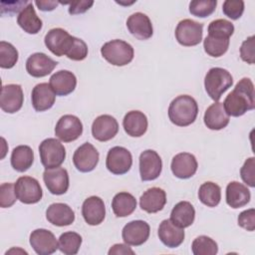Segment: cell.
<instances>
[{
  "instance_id": "obj_1",
  "label": "cell",
  "mask_w": 255,
  "mask_h": 255,
  "mask_svg": "<svg viewBox=\"0 0 255 255\" xmlns=\"http://www.w3.org/2000/svg\"><path fill=\"white\" fill-rule=\"evenodd\" d=\"M226 114L230 117H241L255 108L254 85L249 78L241 79L227 95L223 103Z\"/></svg>"
},
{
  "instance_id": "obj_2",
  "label": "cell",
  "mask_w": 255,
  "mask_h": 255,
  "mask_svg": "<svg viewBox=\"0 0 255 255\" xmlns=\"http://www.w3.org/2000/svg\"><path fill=\"white\" fill-rule=\"evenodd\" d=\"M198 115L196 101L188 95H180L173 99L168 107V118L177 127H187L194 123Z\"/></svg>"
},
{
  "instance_id": "obj_3",
  "label": "cell",
  "mask_w": 255,
  "mask_h": 255,
  "mask_svg": "<svg viewBox=\"0 0 255 255\" xmlns=\"http://www.w3.org/2000/svg\"><path fill=\"white\" fill-rule=\"evenodd\" d=\"M101 54L110 64L122 67L132 61L134 51L132 46L128 42L116 39L105 43L101 48Z\"/></svg>"
},
{
  "instance_id": "obj_4",
  "label": "cell",
  "mask_w": 255,
  "mask_h": 255,
  "mask_svg": "<svg viewBox=\"0 0 255 255\" xmlns=\"http://www.w3.org/2000/svg\"><path fill=\"white\" fill-rule=\"evenodd\" d=\"M233 84L231 74L219 67L209 69L204 78V87L207 95L214 101L218 102L224 92H226Z\"/></svg>"
},
{
  "instance_id": "obj_5",
  "label": "cell",
  "mask_w": 255,
  "mask_h": 255,
  "mask_svg": "<svg viewBox=\"0 0 255 255\" xmlns=\"http://www.w3.org/2000/svg\"><path fill=\"white\" fill-rule=\"evenodd\" d=\"M39 154L43 166L48 168L59 167L66 158V149L61 141L54 137L44 139L39 145Z\"/></svg>"
},
{
  "instance_id": "obj_6",
  "label": "cell",
  "mask_w": 255,
  "mask_h": 255,
  "mask_svg": "<svg viewBox=\"0 0 255 255\" xmlns=\"http://www.w3.org/2000/svg\"><path fill=\"white\" fill-rule=\"evenodd\" d=\"M176 41L184 47L198 45L202 41L203 24L191 19L181 20L175 28Z\"/></svg>"
},
{
  "instance_id": "obj_7",
  "label": "cell",
  "mask_w": 255,
  "mask_h": 255,
  "mask_svg": "<svg viewBox=\"0 0 255 255\" xmlns=\"http://www.w3.org/2000/svg\"><path fill=\"white\" fill-rule=\"evenodd\" d=\"M18 200L25 204H34L42 199L43 191L39 181L31 176H21L15 182Z\"/></svg>"
},
{
  "instance_id": "obj_8",
  "label": "cell",
  "mask_w": 255,
  "mask_h": 255,
  "mask_svg": "<svg viewBox=\"0 0 255 255\" xmlns=\"http://www.w3.org/2000/svg\"><path fill=\"white\" fill-rule=\"evenodd\" d=\"M75 37L62 28L51 29L45 36L46 47L56 56H67L71 50Z\"/></svg>"
},
{
  "instance_id": "obj_9",
  "label": "cell",
  "mask_w": 255,
  "mask_h": 255,
  "mask_svg": "<svg viewBox=\"0 0 255 255\" xmlns=\"http://www.w3.org/2000/svg\"><path fill=\"white\" fill-rule=\"evenodd\" d=\"M131 164V153L126 147L114 146L108 151L106 166L110 172L117 175L125 174L130 169Z\"/></svg>"
},
{
  "instance_id": "obj_10",
  "label": "cell",
  "mask_w": 255,
  "mask_h": 255,
  "mask_svg": "<svg viewBox=\"0 0 255 255\" xmlns=\"http://www.w3.org/2000/svg\"><path fill=\"white\" fill-rule=\"evenodd\" d=\"M83 133V124L80 119L73 115L61 117L55 127V135L64 142L78 139Z\"/></svg>"
},
{
  "instance_id": "obj_11",
  "label": "cell",
  "mask_w": 255,
  "mask_h": 255,
  "mask_svg": "<svg viewBox=\"0 0 255 255\" xmlns=\"http://www.w3.org/2000/svg\"><path fill=\"white\" fill-rule=\"evenodd\" d=\"M162 169V161L159 154L152 149H146L139 155V174L142 181L156 179Z\"/></svg>"
},
{
  "instance_id": "obj_12",
  "label": "cell",
  "mask_w": 255,
  "mask_h": 255,
  "mask_svg": "<svg viewBox=\"0 0 255 255\" xmlns=\"http://www.w3.org/2000/svg\"><path fill=\"white\" fill-rule=\"evenodd\" d=\"M100 154L97 148L90 142L80 145L74 152L73 163L81 172H90L94 170L99 162Z\"/></svg>"
},
{
  "instance_id": "obj_13",
  "label": "cell",
  "mask_w": 255,
  "mask_h": 255,
  "mask_svg": "<svg viewBox=\"0 0 255 255\" xmlns=\"http://www.w3.org/2000/svg\"><path fill=\"white\" fill-rule=\"evenodd\" d=\"M30 245L39 255H51L59 249L55 235L44 228L35 229L30 234Z\"/></svg>"
},
{
  "instance_id": "obj_14",
  "label": "cell",
  "mask_w": 255,
  "mask_h": 255,
  "mask_svg": "<svg viewBox=\"0 0 255 255\" xmlns=\"http://www.w3.org/2000/svg\"><path fill=\"white\" fill-rule=\"evenodd\" d=\"M150 227L143 220H133L126 224L122 231V237L126 244L130 246L142 245L149 237Z\"/></svg>"
},
{
  "instance_id": "obj_15",
  "label": "cell",
  "mask_w": 255,
  "mask_h": 255,
  "mask_svg": "<svg viewBox=\"0 0 255 255\" xmlns=\"http://www.w3.org/2000/svg\"><path fill=\"white\" fill-rule=\"evenodd\" d=\"M24 95L20 85L9 84L4 85L1 90L0 107L3 112L8 114H14L23 106Z\"/></svg>"
},
{
  "instance_id": "obj_16",
  "label": "cell",
  "mask_w": 255,
  "mask_h": 255,
  "mask_svg": "<svg viewBox=\"0 0 255 255\" xmlns=\"http://www.w3.org/2000/svg\"><path fill=\"white\" fill-rule=\"evenodd\" d=\"M43 179L48 190L55 195H61L67 192L69 188V174L64 167H55L45 169Z\"/></svg>"
},
{
  "instance_id": "obj_17",
  "label": "cell",
  "mask_w": 255,
  "mask_h": 255,
  "mask_svg": "<svg viewBox=\"0 0 255 255\" xmlns=\"http://www.w3.org/2000/svg\"><path fill=\"white\" fill-rule=\"evenodd\" d=\"M58 62L44 53H34L26 61V71L34 78H43L53 72Z\"/></svg>"
},
{
  "instance_id": "obj_18",
  "label": "cell",
  "mask_w": 255,
  "mask_h": 255,
  "mask_svg": "<svg viewBox=\"0 0 255 255\" xmlns=\"http://www.w3.org/2000/svg\"><path fill=\"white\" fill-rule=\"evenodd\" d=\"M119 124L110 115H102L96 118L92 125V134L99 141H108L117 135Z\"/></svg>"
},
{
  "instance_id": "obj_19",
  "label": "cell",
  "mask_w": 255,
  "mask_h": 255,
  "mask_svg": "<svg viewBox=\"0 0 255 255\" xmlns=\"http://www.w3.org/2000/svg\"><path fill=\"white\" fill-rule=\"evenodd\" d=\"M198 163L195 156L189 152H180L171 160V171L174 176L180 179H187L193 176L197 170Z\"/></svg>"
},
{
  "instance_id": "obj_20",
  "label": "cell",
  "mask_w": 255,
  "mask_h": 255,
  "mask_svg": "<svg viewBox=\"0 0 255 255\" xmlns=\"http://www.w3.org/2000/svg\"><path fill=\"white\" fill-rule=\"evenodd\" d=\"M82 215L89 225L96 226L101 224L106 216L104 200L99 196H90L83 202Z\"/></svg>"
},
{
  "instance_id": "obj_21",
  "label": "cell",
  "mask_w": 255,
  "mask_h": 255,
  "mask_svg": "<svg viewBox=\"0 0 255 255\" xmlns=\"http://www.w3.org/2000/svg\"><path fill=\"white\" fill-rule=\"evenodd\" d=\"M127 27L129 33L138 40H147L153 33L150 19L141 12L131 14L127 20Z\"/></svg>"
},
{
  "instance_id": "obj_22",
  "label": "cell",
  "mask_w": 255,
  "mask_h": 255,
  "mask_svg": "<svg viewBox=\"0 0 255 255\" xmlns=\"http://www.w3.org/2000/svg\"><path fill=\"white\" fill-rule=\"evenodd\" d=\"M55 100L56 94L48 83H40L32 90L31 101L36 112H44L51 109L55 104Z\"/></svg>"
},
{
  "instance_id": "obj_23",
  "label": "cell",
  "mask_w": 255,
  "mask_h": 255,
  "mask_svg": "<svg viewBox=\"0 0 255 255\" xmlns=\"http://www.w3.org/2000/svg\"><path fill=\"white\" fill-rule=\"evenodd\" d=\"M46 218L55 226H68L74 222L75 212L66 203H52L46 210Z\"/></svg>"
},
{
  "instance_id": "obj_24",
  "label": "cell",
  "mask_w": 255,
  "mask_h": 255,
  "mask_svg": "<svg viewBox=\"0 0 255 255\" xmlns=\"http://www.w3.org/2000/svg\"><path fill=\"white\" fill-rule=\"evenodd\" d=\"M159 240L169 248L178 247L184 240V230L173 224L170 219L161 221L157 231Z\"/></svg>"
},
{
  "instance_id": "obj_25",
  "label": "cell",
  "mask_w": 255,
  "mask_h": 255,
  "mask_svg": "<svg viewBox=\"0 0 255 255\" xmlns=\"http://www.w3.org/2000/svg\"><path fill=\"white\" fill-rule=\"evenodd\" d=\"M49 84L57 96H68L76 89L77 78L72 72L61 70L51 76Z\"/></svg>"
},
{
  "instance_id": "obj_26",
  "label": "cell",
  "mask_w": 255,
  "mask_h": 255,
  "mask_svg": "<svg viewBox=\"0 0 255 255\" xmlns=\"http://www.w3.org/2000/svg\"><path fill=\"white\" fill-rule=\"evenodd\" d=\"M166 194L162 188L151 187L142 193L139 198L140 208L147 213H156L164 207Z\"/></svg>"
},
{
  "instance_id": "obj_27",
  "label": "cell",
  "mask_w": 255,
  "mask_h": 255,
  "mask_svg": "<svg viewBox=\"0 0 255 255\" xmlns=\"http://www.w3.org/2000/svg\"><path fill=\"white\" fill-rule=\"evenodd\" d=\"M204 125L212 130H219L227 127L229 124L230 118L226 114L223 103L220 102H215L211 106H209L203 117Z\"/></svg>"
},
{
  "instance_id": "obj_28",
  "label": "cell",
  "mask_w": 255,
  "mask_h": 255,
  "mask_svg": "<svg viewBox=\"0 0 255 255\" xmlns=\"http://www.w3.org/2000/svg\"><path fill=\"white\" fill-rule=\"evenodd\" d=\"M148 122L146 116L140 111L128 112L123 120L125 131L133 137L143 135L147 129Z\"/></svg>"
},
{
  "instance_id": "obj_29",
  "label": "cell",
  "mask_w": 255,
  "mask_h": 255,
  "mask_svg": "<svg viewBox=\"0 0 255 255\" xmlns=\"http://www.w3.org/2000/svg\"><path fill=\"white\" fill-rule=\"evenodd\" d=\"M251 198L250 190L238 181H231L226 186V203L231 208L245 206Z\"/></svg>"
},
{
  "instance_id": "obj_30",
  "label": "cell",
  "mask_w": 255,
  "mask_h": 255,
  "mask_svg": "<svg viewBox=\"0 0 255 255\" xmlns=\"http://www.w3.org/2000/svg\"><path fill=\"white\" fill-rule=\"evenodd\" d=\"M194 218L195 209L188 201H180L176 203L170 212L171 222L183 229L189 227L193 223Z\"/></svg>"
},
{
  "instance_id": "obj_31",
  "label": "cell",
  "mask_w": 255,
  "mask_h": 255,
  "mask_svg": "<svg viewBox=\"0 0 255 255\" xmlns=\"http://www.w3.org/2000/svg\"><path fill=\"white\" fill-rule=\"evenodd\" d=\"M17 23L28 34H37L42 29V20L37 16L36 11L30 2L18 15Z\"/></svg>"
},
{
  "instance_id": "obj_32",
  "label": "cell",
  "mask_w": 255,
  "mask_h": 255,
  "mask_svg": "<svg viewBox=\"0 0 255 255\" xmlns=\"http://www.w3.org/2000/svg\"><path fill=\"white\" fill-rule=\"evenodd\" d=\"M136 208L135 197L128 192H119L112 200V209L117 217H127Z\"/></svg>"
},
{
  "instance_id": "obj_33",
  "label": "cell",
  "mask_w": 255,
  "mask_h": 255,
  "mask_svg": "<svg viewBox=\"0 0 255 255\" xmlns=\"http://www.w3.org/2000/svg\"><path fill=\"white\" fill-rule=\"evenodd\" d=\"M34 161V152L29 145H18L11 153V165L18 172L28 170Z\"/></svg>"
},
{
  "instance_id": "obj_34",
  "label": "cell",
  "mask_w": 255,
  "mask_h": 255,
  "mask_svg": "<svg viewBox=\"0 0 255 255\" xmlns=\"http://www.w3.org/2000/svg\"><path fill=\"white\" fill-rule=\"evenodd\" d=\"M198 198L204 205L215 207L219 204L221 199V188L212 181H206L199 187Z\"/></svg>"
},
{
  "instance_id": "obj_35",
  "label": "cell",
  "mask_w": 255,
  "mask_h": 255,
  "mask_svg": "<svg viewBox=\"0 0 255 255\" xmlns=\"http://www.w3.org/2000/svg\"><path fill=\"white\" fill-rule=\"evenodd\" d=\"M59 250L66 255H75L78 253L81 244L82 236L74 231L64 232L59 237Z\"/></svg>"
},
{
  "instance_id": "obj_36",
  "label": "cell",
  "mask_w": 255,
  "mask_h": 255,
  "mask_svg": "<svg viewBox=\"0 0 255 255\" xmlns=\"http://www.w3.org/2000/svg\"><path fill=\"white\" fill-rule=\"evenodd\" d=\"M229 39L218 38L207 35L203 41V48L207 55L210 57L218 58L223 56L229 48Z\"/></svg>"
},
{
  "instance_id": "obj_37",
  "label": "cell",
  "mask_w": 255,
  "mask_h": 255,
  "mask_svg": "<svg viewBox=\"0 0 255 255\" xmlns=\"http://www.w3.org/2000/svg\"><path fill=\"white\" fill-rule=\"evenodd\" d=\"M191 250L194 255H215L218 252V245L212 238L201 235L193 240Z\"/></svg>"
},
{
  "instance_id": "obj_38",
  "label": "cell",
  "mask_w": 255,
  "mask_h": 255,
  "mask_svg": "<svg viewBox=\"0 0 255 255\" xmlns=\"http://www.w3.org/2000/svg\"><path fill=\"white\" fill-rule=\"evenodd\" d=\"M208 35L218 38L229 39L234 33L233 24L225 19H217L208 25Z\"/></svg>"
},
{
  "instance_id": "obj_39",
  "label": "cell",
  "mask_w": 255,
  "mask_h": 255,
  "mask_svg": "<svg viewBox=\"0 0 255 255\" xmlns=\"http://www.w3.org/2000/svg\"><path fill=\"white\" fill-rule=\"evenodd\" d=\"M18 61V51L8 42H0V67L2 69L13 68Z\"/></svg>"
},
{
  "instance_id": "obj_40",
  "label": "cell",
  "mask_w": 255,
  "mask_h": 255,
  "mask_svg": "<svg viewBox=\"0 0 255 255\" xmlns=\"http://www.w3.org/2000/svg\"><path fill=\"white\" fill-rule=\"evenodd\" d=\"M217 1L215 0H195L189 3V12L196 17L205 18L210 16L216 9Z\"/></svg>"
},
{
  "instance_id": "obj_41",
  "label": "cell",
  "mask_w": 255,
  "mask_h": 255,
  "mask_svg": "<svg viewBox=\"0 0 255 255\" xmlns=\"http://www.w3.org/2000/svg\"><path fill=\"white\" fill-rule=\"evenodd\" d=\"M15 184L12 182L2 183L0 186V206L2 208L11 207L17 200Z\"/></svg>"
},
{
  "instance_id": "obj_42",
  "label": "cell",
  "mask_w": 255,
  "mask_h": 255,
  "mask_svg": "<svg viewBox=\"0 0 255 255\" xmlns=\"http://www.w3.org/2000/svg\"><path fill=\"white\" fill-rule=\"evenodd\" d=\"M222 11L231 20H237L244 12V2L242 0H226L222 5Z\"/></svg>"
},
{
  "instance_id": "obj_43",
  "label": "cell",
  "mask_w": 255,
  "mask_h": 255,
  "mask_svg": "<svg viewBox=\"0 0 255 255\" xmlns=\"http://www.w3.org/2000/svg\"><path fill=\"white\" fill-rule=\"evenodd\" d=\"M242 180L250 187L255 186V158L253 156L247 158L240 169Z\"/></svg>"
},
{
  "instance_id": "obj_44",
  "label": "cell",
  "mask_w": 255,
  "mask_h": 255,
  "mask_svg": "<svg viewBox=\"0 0 255 255\" xmlns=\"http://www.w3.org/2000/svg\"><path fill=\"white\" fill-rule=\"evenodd\" d=\"M88 56V46L87 44L77 37L74 39L73 46L69 53L67 54V57L73 61H83Z\"/></svg>"
},
{
  "instance_id": "obj_45",
  "label": "cell",
  "mask_w": 255,
  "mask_h": 255,
  "mask_svg": "<svg viewBox=\"0 0 255 255\" xmlns=\"http://www.w3.org/2000/svg\"><path fill=\"white\" fill-rule=\"evenodd\" d=\"M255 36L248 37L240 47V57L247 64H254L255 61Z\"/></svg>"
},
{
  "instance_id": "obj_46",
  "label": "cell",
  "mask_w": 255,
  "mask_h": 255,
  "mask_svg": "<svg viewBox=\"0 0 255 255\" xmlns=\"http://www.w3.org/2000/svg\"><path fill=\"white\" fill-rule=\"evenodd\" d=\"M238 225L247 231H254L255 229V210L250 208L242 211L238 216Z\"/></svg>"
},
{
  "instance_id": "obj_47",
  "label": "cell",
  "mask_w": 255,
  "mask_h": 255,
  "mask_svg": "<svg viewBox=\"0 0 255 255\" xmlns=\"http://www.w3.org/2000/svg\"><path fill=\"white\" fill-rule=\"evenodd\" d=\"M94 5V1H77L70 3L69 13L71 15L82 14L88 11Z\"/></svg>"
},
{
  "instance_id": "obj_48",
  "label": "cell",
  "mask_w": 255,
  "mask_h": 255,
  "mask_svg": "<svg viewBox=\"0 0 255 255\" xmlns=\"http://www.w3.org/2000/svg\"><path fill=\"white\" fill-rule=\"evenodd\" d=\"M5 5H7L9 8L7 9H1V15H13L17 12H19L20 10L22 11L30 2L27 1H18V2H3Z\"/></svg>"
},
{
  "instance_id": "obj_49",
  "label": "cell",
  "mask_w": 255,
  "mask_h": 255,
  "mask_svg": "<svg viewBox=\"0 0 255 255\" xmlns=\"http://www.w3.org/2000/svg\"><path fill=\"white\" fill-rule=\"evenodd\" d=\"M112 254H134V252L128 246V244H115L109 250V255Z\"/></svg>"
},
{
  "instance_id": "obj_50",
  "label": "cell",
  "mask_w": 255,
  "mask_h": 255,
  "mask_svg": "<svg viewBox=\"0 0 255 255\" xmlns=\"http://www.w3.org/2000/svg\"><path fill=\"white\" fill-rule=\"evenodd\" d=\"M60 2L57 1H35V4L41 11H52L54 10Z\"/></svg>"
}]
</instances>
